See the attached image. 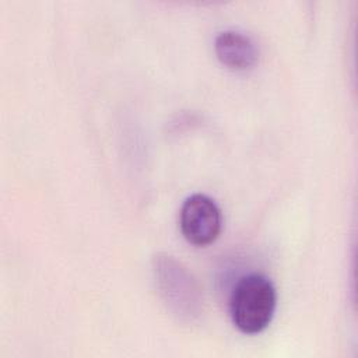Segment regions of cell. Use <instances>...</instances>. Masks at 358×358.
Segmentation results:
<instances>
[{
    "mask_svg": "<svg viewBox=\"0 0 358 358\" xmlns=\"http://www.w3.org/2000/svg\"><path fill=\"white\" fill-rule=\"evenodd\" d=\"M277 306L274 284L260 273L241 277L232 288L229 313L235 327L245 334H257L271 322Z\"/></svg>",
    "mask_w": 358,
    "mask_h": 358,
    "instance_id": "1",
    "label": "cell"
},
{
    "mask_svg": "<svg viewBox=\"0 0 358 358\" xmlns=\"http://www.w3.org/2000/svg\"><path fill=\"white\" fill-rule=\"evenodd\" d=\"M154 271L159 294L172 313L187 320L197 316L201 306V295L192 274L171 256H157L154 259Z\"/></svg>",
    "mask_w": 358,
    "mask_h": 358,
    "instance_id": "2",
    "label": "cell"
},
{
    "mask_svg": "<svg viewBox=\"0 0 358 358\" xmlns=\"http://www.w3.org/2000/svg\"><path fill=\"white\" fill-rule=\"evenodd\" d=\"M221 211L215 201L201 193L189 196L180 208V231L196 246L213 243L221 232Z\"/></svg>",
    "mask_w": 358,
    "mask_h": 358,
    "instance_id": "3",
    "label": "cell"
},
{
    "mask_svg": "<svg viewBox=\"0 0 358 358\" xmlns=\"http://www.w3.org/2000/svg\"><path fill=\"white\" fill-rule=\"evenodd\" d=\"M214 50L218 60L231 70L242 71L257 62V46L245 34L238 31L220 32L214 41Z\"/></svg>",
    "mask_w": 358,
    "mask_h": 358,
    "instance_id": "4",
    "label": "cell"
}]
</instances>
